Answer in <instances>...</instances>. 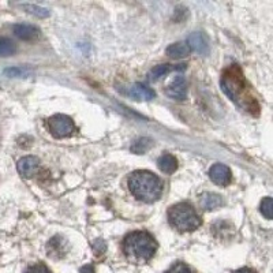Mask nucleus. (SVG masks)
I'll use <instances>...</instances> for the list:
<instances>
[{"label": "nucleus", "mask_w": 273, "mask_h": 273, "mask_svg": "<svg viewBox=\"0 0 273 273\" xmlns=\"http://www.w3.org/2000/svg\"><path fill=\"white\" fill-rule=\"evenodd\" d=\"M223 92L226 93L228 98H231L236 105L243 111L249 112L251 115H257L259 112V105L257 98L253 96L249 84L246 82L245 75L242 73L239 66L232 65L223 73L222 81Z\"/></svg>", "instance_id": "f257e3e1"}, {"label": "nucleus", "mask_w": 273, "mask_h": 273, "mask_svg": "<svg viewBox=\"0 0 273 273\" xmlns=\"http://www.w3.org/2000/svg\"><path fill=\"white\" fill-rule=\"evenodd\" d=\"M157 250V242L149 232L135 231L126 236L123 241V253L130 262L145 264Z\"/></svg>", "instance_id": "f03ea898"}, {"label": "nucleus", "mask_w": 273, "mask_h": 273, "mask_svg": "<svg viewBox=\"0 0 273 273\" xmlns=\"http://www.w3.org/2000/svg\"><path fill=\"white\" fill-rule=\"evenodd\" d=\"M129 189L144 202H154L161 197L162 185L157 176L149 171H135L129 178Z\"/></svg>", "instance_id": "7ed1b4c3"}, {"label": "nucleus", "mask_w": 273, "mask_h": 273, "mask_svg": "<svg viewBox=\"0 0 273 273\" xmlns=\"http://www.w3.org/2000/svg\"><path fill=\"white\" fill-rule=\"evenodd\" d=\"M168 219L172 227L182 232L194 231L201 226V219L193 206L187 202L174 205L168 210Z\"/></svg>", "instance_id": "20e7f679"}, {"label": "nucleus", "mask_w": 273, "mask_h": 273, "mask_svg": "<svg viewBox=\"0 0 273 273\" xmlns=\"http://www.w3.org/2000/svg\"><path fill=\"white\" fill-rule=\"evenodd\" d=\"M48 127L55 138H66L75 131V125L74 122L71 121V118L61 115V114L52 116L48 121Z\"/></svg>", "instance_id": "39448f33"}, {"label": "nucleus", "mask_w": 273, "mask_h": 273, "mask_svg": "<svg viewBox=\"0 0 273 273\" xmlns=\"http://www.w3.org/2000/svg\"><path fill=\"white\" fill-rule=\"evenodd\" d=\"M166 94L174 100H185L186 94H187V84H186L185 77L176 75L175 78L167 85Z\"/></svg>", "instance_id": "423d86ee"}, {"label": "nucleus", "mask_w": 273, "mask_h": 273, "mask_svg": "<svg viewBox=\"0 0 273 273\" xmlns=\"http://www.w3.org/2000/svg\"><path fill=\"white\" fill-rule=\"evenodd\" d=\"M187 45L199 55H208L209 53V40L208 36L202 32L191 33L187 38Z\"/></svg>", "instance_id": "0eeeda50"}, {"label": "nucleus", "mask_w": 273, "mask_h": 273, "mask_svg": "<svg viewBox=\"0 0 273 273\" xmlns=\"http://www.w3.org/2000/svg\"><path fill=\"white\" fill-rule=\"evenodd\" d=\"M209 176L217 186H227L231 182V170L224 164H214L209 170Z\"/></svg>", "instance_id": "6e6552de"}, {"label": "nucleus", "mask_w": 273, "mask_h": 273, "mask_svg": "<svg viewBox=\"0 0 273 273\" xmlns=\"http://www.w3.org/2000/svg\"><path fill=\"white\" fill-rule=\"evenodd\" d=\"M19 175H22L23 178H32L33 175H36L40 168V160L34 156H26L22 157L17 164Z\"/></svg>", "instance_id": "1a4fd4ad"}, {"label": "nucleus", "mask_w": 273, "mask_h": 273, "mask_svg": "<svg viewBox=\"0 0 273 273\" xmlns=\"http://www.w3.org/2000/svg\"><path fill=\"white\" fill-rule=\"evenodd\" d=\"M126 93H127V96L134 98V100H138V101H148V100H152V98H154V96H156L152 89L142 84L131 85V86L126 90Z\"/></svg>", "instance_id": "9d476101"}, {"label": "nucleus", "mask_w": 273, "mask_h": 273, "mask_svg": "<svg viewBox=\"0 0 273 273\" xmlns=\"http://www.w3.org/2000/svg\"><path fill=\"white\" fill-rule=\"evenodd\" d=\"M14 34L21 40H26V41H30V40H34L40 36V30H38L36 26L33 25H26V23H18L15 25L14 28Z\"/></svg>", "instance_id": "9b49d317"}, {"label": "nucleus", "mask_w": 273, "mask_h": 273, "mask_svg": "<svg viewBox=\"0 0 273 273\" xmlns=\"http://www.w3.org/2000/svg\"><path fill=\"white\" fill-rule=\"evenodd\" d=\"M66 250H67V243L62 236H53L46 245V251L49 257L61 258L66 254Z\"/></svg>", "instance_id": "f8f14e48"}, {"label": "nucleus", "mask_w": 273, "mask_h": 273, "mask_svg": "<svg viewBox=\"0 0 273 273\" xmlns=\"http://www.w3.org/2000/svg\"><path fill=\"white\" fill-rule=\"evenodd\" d=\"M199 205H201L202 209H205V210H214V209H219L223 205L222 195L214 194V193H205V194L201 195Z\"/></svg>", "instance_id": "ddd939ff"}, {"label": "nucleus", "mask_w": 273, "mask_h": 273, "mask_svg": "<svg viewBox=\"0 0 273 273\" xmlns=\"http://www.w3.org/2000/svg\"><path fill=\"white\" fill-rule=\"evenodd\" d=\"M183 69H185V66H171V65L156 66V67H153V69L150 70V73L148 74V78L150 79L152 82H154V81H157V79H160L166 74H168V73L172 71V70H183Z\"/></svg>", "instance_id": "4468645a"}, {"label": "nucleus", "mask_w": 273, "mask_h": 273, "mask_svg": "<svg viewBox=\"0 0 273 273\" xmlns=\"http://www.w3.org/2000/svg\"><path fill=\"white\" fill-rule=\"evenodd\" d=\"M190 46L186 42H176L167 48V55H170L172 59H182L190 53Z\"/></svg>", "instance_id": "2eb2a0df"}, {"label": "nucleus", "mask_w": 273, "mask_h": 273, "mask_svg": "<svg viewBox=\"0 0 273 273\" xmlns=\"http://www.w3.org/2000/svg\"><path fill=\"white\" fill-rule=\"evenodd\" d=\"M158 168L164 174H172L178 170V160L171 154H162L161 157L158 158Z\"/></svg>", "instance_id": "dca6fc26"}, {"label": "nucleus", "mask_w": 273, "mask_h": 273, "mask_svg": "<svg viewBox=\"0 0 273 273\" xmlns=\"http://www.w3.org/2000/svg\"><path fill=\"white\" fill-rule=\"evenodd\" d=\"M17 48H15V44L10 38L2 37L0 38V56H11L14 55Z\"/></svg>", "instance_id": "f3484780"}, {"label": "nucleus", "mask_w": 273, "mask_h": 273, "mask_svg": "<svg viewBox=\"0 0 273 273\" xmlns=\"http://www.w3.org/2000/svg\"><path fill=\"white\" fill-rule=\"evenodd\" d=\"M259 210L262 213V216L269 220L273 219V198L270 197H266L261 201V205H259Z\"/></svg>", "instance_id": "a211bd4d"}, {"label": "nucleus", "mask_w": 273, "mask_h": 273, "mask_svg": "<svg viewBox=\"0 0 273 273\" xmlns=\"http://www.w3.org/2000/svg\"><path fill=\"white\" fill-rule=\"evenodd\" d=\"M23 9L26 10V13H30V14L36 15L38 18H46L49 15V11L44 7H40V6L36 5H23Z\"/></svg>", "instance_id": "6ab92c4d"}, {"label": "nucleus", "mask_w": 273, "mask_h": 273, "mask_svg": "<svg viewBox=\"0 0 273 273\" xmlns=\"http://www.w3.org/2000/svg\"><path fill=\"white\" fill-rule=\"evenodd\" d=\"M149 142H150V141H149V139H146V138L139 139V141H137V142H135V144L133 145L131 150H133L134 153H139V154H142V153H144L145 150H146V149L149 148V145H150Z\"/></svg>", "instance_id": "aec40b11"}, {"label": "nucleus", "mask_w": 273, "mask_h": 273, "mask_svg": "<svg viewBox=\"0 0 273 273\" xmlns=\"http://www.w3.org/2000/svg\"><path fill=\"white\" fill-rule=\"evenodd\" d=\"M166 273H193V272H191V269H190L186 264H183V262H176V264L172 265L171 268L168 269Z\"/></svg>", "instance_id": "412c9836"}, {"label": "nucleus", "mask_w": 273, "mask_h": 273, "mask_svg": "<svg viewBox=\"0 0 273 273\" xmlns=\"http://www.w3.org/2000/svg\"><path fill=\"white\" fill-rule=\"evenodd\" d=\"M25 273H51V270L46 268V265L38 262V264L30 265Z\"/></svg>", "instance_id": "4be33fe9"}, {"label": "nucleus", "mask_w": 273, "mask_h": 273, "mask_svg": "<svg viewBox=\"0 0 273 273\" xmlns=\"http://www.w3.org/2000/svg\"><path fill=\"white\" fill-rule=\"evenodd\" d=\"M93 249H94V251H96V254L97 255L104 254V253L106 251L105 242L102 241V239H97V241H94V243H93Z\"/></svg>", "instance_id": "5701e85b"}, {"label": "nucleus", "mask_w": 273, "mask_h": 273, "mask_svg": "<svg viewBox=\"0 0 273 273\" xmlns=\"http://www.w3.org/2000/svg\"><path fill=\"white\" fill-rule=\"evenodd\" d=\"M6 74L10 77H25L28 74V70L26 69H9L5 71Z\"/></svg>", "instance_id": "b1692460"}, {"label": "nucleus", "mask_w": 273, "mask_h": 273, "mask_svg": "<svg viewBox=\"0 0 273 273\" xmlns=\"http://www.w3.org/2000/svg\"><path fill=\"white\" fill-rule=\"evenodd\" d=\"M81 273H94L93 265H85L84 268H81Z\"/></svg>", "instance_id": "393cba45"}, {"label": "nucleus", "mask_w": 273, "mask_h": 273, "mask_svg": "<svg viewBox=\"0 0 273 273\" xmlns=\"http://www.w3.org/2000/svg\"><path fill=\"white\" fill-rule=\"evenodd\" d=\"M234 273H255L253 269H249V268H242L239 269V270H236V272Z\"/></svg>", "instance_id": "a878e982"}]
</instances>
